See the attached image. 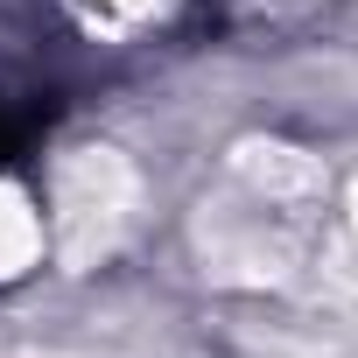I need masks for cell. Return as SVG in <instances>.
I'll return each instance as SVG.
<instances>
[{
	"label": "cell",
	"mask_w": 358,
	"mask_h": 358,
	"mask_svg": "<svg viewBox=\"0 0 358 358\" xmlns=\"http://www.w3.org/2000/svg\"><path fill=\"white\" fill-rule=\"evenodd\" d=\"M330 218H337L330 162L295 141L253 134L225 148L211 190L197 197V260L211 281L281 288L323 253Z\"/></svg>",
	"instance_id": "cell-1"
},
{
	"label": "cell",
	"mask_w": 358,
	"mask_h": 358,
	"mask_svg": "<svg viewBox=\"0 0 358 358\" xmlns=\"http://www.w3.org/2000/svg\"><path fill=\"white\" fill-rule=\"evenodd\" d=\"M50 204L43 190H29L22 176L0 169V288H22L43 260H50Z\"/></svg>",
	"instance_id": "cell-2"
},
{
	"label": "cell",
	"mask_w": 358,
	"mask_h": 358,
	"mask_svg": "<svg viewBox=\"0 0 358 358\" xmlns=\"http://www.w3.org/2000/svg\"><path fill=\"white\" fill-rule=\"evenodd\" d=\"M57 8L85 29V36H141V29H155L176 0H57Z\"/></svg>",
	"instance_id": "cell-3"
}]
</instances>
